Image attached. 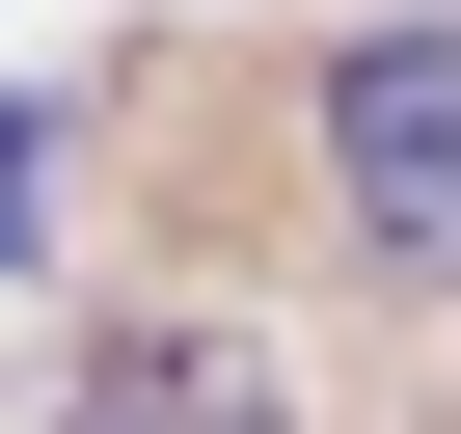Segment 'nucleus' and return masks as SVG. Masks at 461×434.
I'll return each mask as SVG.
<instances>
[{"label":"nucleus","mask_w":461,"mask_h":434,"mask_svg":"<svg viewBox=\"0 0 461 434\" xmlns=\"http://www.w3.org/2000/svg\"><path fill=\"white\" fill-rule=\"evenodd\" d=\"M55 434H299V380H272L245 326H82Z\"/></svg>","instance_id":"2"},{"label":"nucleus","mask_w":461,"mask_h":434,"mask_svg":"<svg viewBox=\"0 0 461 434\" xmlns=\"http://www.w3.org/2000/svg\"><path fill=\"white\" fill-rule=\"evenodd\" d=\"M326 190H353V245L407 299H461V0H407V28L326 55Z\"/></svg>","instance_id":"1"}]
</instances>
